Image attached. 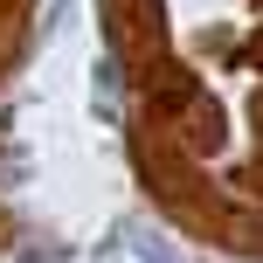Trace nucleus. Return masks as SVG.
Segmentation results:
<instances>
[{"label":"nucleus","instance_id":"1","mask_svg":"<svg viewBox=\"0 0 263 263\" xmlns=\"http://www.w3.org/2000/svg\"><path fill=\"white\" fill-rule=\"evenodd\" d=\"M173 111H180V139L194 145V153H215V145H222V111H215L201 90H187Z\"/></svg>","mask_w":263,"mask_h":263},{"label":"nucleus","instance_id":"2","mask_svg":"<svg viewBox=\"0 0 263 263\" xmlns=\"http://www.w3.org/2000/svg\"><path fill=\"white\" fill-rule=\"evenodd\" d=\"M104 14H111L118 49H139V42L153 35V21H159V0H104Z\"/></svg>","mask_w":263,"mask_h":263}]
</instances>
